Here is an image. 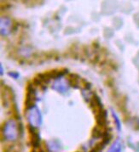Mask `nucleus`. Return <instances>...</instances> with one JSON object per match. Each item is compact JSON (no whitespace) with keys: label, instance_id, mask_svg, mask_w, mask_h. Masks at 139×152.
<instances>
[{"label":"nucleus","instance_id":"f257e3e1","mask_svg":"<svg viewBox=\"0 0 139 152\" xmlns=\"http://www.w3.org/2000/svg\"><path fill=\"white\" fill-rule=\"evenodd\" d=\"M3 135L7 141H16L19 137L18 124L15 119H9L3 127Z\"/></svg>","mask_w":139,"mask_h":152},{"label":"nucleus","instance_id":"f03ea898","mask_svg":"<svg viewBox=\"0 0 139 152\" xmlns=\"http://www.w3.org/2000/svg\"><path fill=\"white\" fill-rule=\"evenodd\" d=\"M26 116H27V122H29V126L33 127V128H38L42 124V114L40 112V110L37 107V105L32 107L30 109L27 110Z\"/></svg>","mask_w":139,"mask_h":152},{"label":"nucleus","instance_id":"7ed1b4c3","mask_svg":"<svg viewBox=\"0 0 139 152\" xmlns=\"http://www.w3.org/2000/svg\"><path fill=\"white\" fill-rule=\"evenodd\" d=\"M35 100H36V90L34 88V84L27 83L26 88V99H25V108L26 110L35 106Z\"/></svg>","mask_w":139,"mask_h":152},{"label":"nucleus","instance_id":"20e7f679","mask_svg":"<svg viewBox=\"0 0 139 152\" xmlns=\"http://www.w3.org/2000/svg\"><path fill=\"white\" fill-rule=\"evenodd\" d=\"M70 87L71 86H70L68 79L62 77L55 80L51 88H52V89L59 92L61 94H66L67 92L69 90Z\"/></svg>","mask_w":139,"mask_h":152},{"label":"nucleus","instance_id":"39448f33","mask_svg":"<svg viewBox=\"0 0 139 152\" xmlns=\"http://www.w3.org/2000/svg\"><path fill=\"white\" fill-rule=\"evenodd\" d=\"M12 20L7 16H1L0 18V32L2 36H8L12 31Z\"/></svg>","mask_w":139,"mask_h":152},{"label":"nucleus","instance_id":"423d86ee","mask_svg":"<svg viewBox=\"0 0 139 152\" xmlns=\"http://www.w3.org/2000/svg\"><path fill=\"white\" fill-rule=\"evenodd\" d=\"M90 106L93 110V112L95 114L98 113L99 111H101L102 110H103V104L101 102V99L99 96H97V94H93L92 97L90 99Z\"/></svg>","mask_w":139,"mask_h":152},{"label":"nucleus","instance_id":"0eeeda50","mask_svg":"<svg viewBox=\"0 0 139 152\" xmlns=\"http://www.w3.org/2000/svg\"><path fill=\"white\" fill-rule=\"evenodd\" d=\"M95 117H96V122L97 125L101 126V127H104L107 123V117H108V113L105 110H102L101 111H99L98 113L95 114Z\"/></svg>","mask_w":139,"mask_h":152},{"label":"nucleus","instance_id":"6e6552de","mask_svg":"<svg viewBox=\"0 0 139 152\" xmlns=\"http://www.w3.org/2000/svg\"><path fill=\"white\" fill-rule=\"evenodd\" d=\"M67 79L69 81L70 86L73 87L74 88H80V83H81L82 78L79 76H78L77 74H70Z\"/></svg>","mask_w":139,"mask_h":152},{"label":"nucleus","instance_id":"1a4fd4ad","mask_svg":"<svg viewBox=\"0 0 139 152\" xmlns=\"http://www.w3.org/2000/svg\"><path fill=\"white\" fill-rule=\"evenodd\" d=\"M122 151V143L121 140H116L109 147L108 152H121Z\"/></svg>","mask_w":139,"mask_h":152},{"label":"nucleus","instance_id":"9d476101","mask_svg":"<svg viewBox=\"0 0 139 152\" xmlns=\"http://www.w3.org/2000/svg\"><path fill=\"white\" fill-rule=\"evenodd\" d=\"M48 148L50 150V151H59L61 148L60 144L57 142V141H50L48 142Z\"/></svg>","mask_w":139,"mask_h":152},{"label":"nucleus","instance_id":"9b49d317","mask_svg":"<svg viewBox=\"0 0 139 152\" xmlns=\"http://www.w3.org/2000/svg\"><path fill=\"white\" fill-rule=\"evenodd\" d=\"M111 113H112V116L114 117V120H115V124H116V128L117 129L119 130V131H121V120H120V118H119V116H117V114L115 112V110L113 109H111Z\"/></svg>","mask_w":139,"mask_h":152},{"label":"nucleus","instance_id":"f8f14e48","mask_svg":"<svg viewBox=\"0 0 139 152\" xmlns=\"http://www.w3.org/2000/svg\"><path fill=\"white\" fill-rule=\"evenodd\" d=\"M8 75L14 79H18V77H20V74L17 72H9Z\"/></svg>","mask_w":139,"mask_h":152},{"label":"nucleus","instance_id":"ddd939ff","mask_svg":"<svg viewBox=\"0 0 139 152\" xmlns=\"http://www.w3.org/2000/svg\"><path fill=\"white\" fill-rule=\"evenodd\" d=\"M0 68H1V76H2V75H3V74H4V67H3V65H1V66H0Z\"/></svg>","mask_w":139,"mask_h":152},{"label":"nucleus","instance_id":"4468645a","mask_svg":"<svg viewBox=\"0 0 139 152\" xmlns=\"http://www.w3.org/2000/svg\"><path fill=\"white\" fill-rule=\"evenodd\" d=\"M138 124H139V119H138Z\"/></svg>","mask_w":139,"mask_h":152},{"label":"nucleus","instance_id":"2eb2a0df","mask_svg":"<svg viewBox=\"0 0 139 152\" xmlns=\"http://www.w3.org/2000/svg\"><path fill=\"white\" fill-rule=\"evenodd\" d=\"M40 152H43V151H40Z\"/></svg>","mask_w":139,"mask_h":152}]
</instances>
